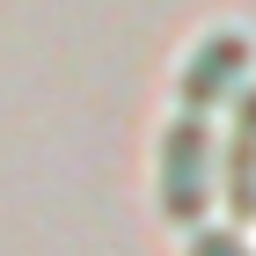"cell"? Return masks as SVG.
<instances>
[{
	"instance_id": "1",
	"label": "cell",
	"mask_w": 256,
	"mask_h": 256,
	"mask_svg": "<svg viewBox=\"0 0 256 256\" xmlns=\"http://www.w3.org/2000/svg\"><path fill=\"white\" fill-rule=\"evenodd\" d=\"M212 205V124L205 118H176L161 132V212L190 227Z\"/></svg>"
},
{
	"instance_id": "2",
	"label": "cell",
	"mask_w": 256,
	"mask_h": 256,
	"mask_svg": "<svg viewBox=\"0 0 256 256\" xmlns=\"http://www.w3.org/2000/svg\"><path fill=\"white\" fill-rule=\"evenodd\" d=\"M242 88H249V37H242V30H212V37L183 59V80H176L183 118H205L212 102L242 96Z\"/></svg>"
},
{
	"instance_id": "3",
	"label": "cell",
	"mask_w": 256,
	"mask_h": 256,
	"mask_svg": "<svg viewBox=\"0 0 256 256\" xmlns=\"http://www.w3.org/2000/svg\"><path fill=\"white\" fill-rule=\"evenodd\" d=\"M220 190L234 220H256V80L234 96V132L220 146Z\"/></svg>"
},
{
	"instance_id": "4",
	"label": "cell",
	"mask_w": 256,
	"mask_h": 256,
	"mask_svg": "<svg viewBox=\"0 0 256 256\" xmlns=\"http://www.w3.org/2000/svg\"><path fill=\"white\" fill-rule=\"evenodd\" d=\"M190 256H256V249L234 234V227H198V234H190Z\"/></svg>"
}]
</instances>
